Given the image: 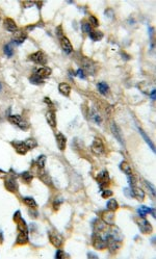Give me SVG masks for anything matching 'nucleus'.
<instances>
[{
    "mask_svg": "<svg viewBox=\"0 0 156 259\" xmlns=\"http://www.w3.org/2000/svg\"><path fill=\"white\" fill-rule=\"evenodd\" d=\"M93 247L97 250H104L107 248V240L105 239L104 235L101 233H95L94 232L93 238H92Z\"/></svg>",
    "mask_w": 156,
    "mask_h": 259,
    "instance_id": "obj_1",
    "label": "nucleus"
},
{
    "mask_svg": "<svg viewBox=\"0 0 156 259\" xmlns=\"http://www.w3.org/2000/svg\"><path fill=\"white\" fill-rule=\"evenodd\" d=\"M8 121L11 122L12 124H14L17 127H19L21 130L26 131V130L29 129V124H28V122L25 121L24 119L22 118L21 115H9V117H8Z\"/></svg>",
    "mask_w": 156,
    "mask_h": 259,
    "instance_id": "obj_2",
    "label": "nucleus"
},
{
    "mask_svg": "<svg viewBox=\"0 0 156 259\" xmlns=\"http://www.w3.org/2000/svg\"><path fill=\"white\" fill-rule=\"evenodd\" d=\"M28 58H29L31 61L36 62L37 65L44 66V65H46V62H47V57H46L45 53L42 51H37V52L32 53V54L29 55Z\"/></svg>",
    "mask_w": 156,
    "mask_h": 259,
    "instance_id": "obj_3",
    "label": "nucleus"
},
{
    "mask_svg": "<svg viewBox=\"0 0 156 259\" xmlns=\"http://www.w3.org/2000/svg\"><path fill=\"white\" fill-rule=\"evenodd\" d=\"M92 151L95 153V154L97 155H100V154H102L103 152H104V144H103L102 142V139H100L99 137H95L94 139V142L92 144Z\"/></svg>",
    "mask_w": 156,
    "mask_h": 259,
    "instance_id": "obj_4",
    "label": "nucleus"
},
{
    "mask_svg": "<svg viewBox=\"0 0 156 259\" xmlns=\"http://www.w3.org/2000/svg\"><path fill=\"white\" fill-rule=\"evenodd\" d=\"M137 224H139V230L143 234H150L152 232L151 224H150L145 217H140L139 220L137 221Z\"/></svg>",
    "mask_w": 156,
    "mask_h": 259,
    "instance_id": "obj_5",
    "label": "nucleus"
},
{
    "mask_svg": "<svg viewBox=\"0 0 156 259\" xmlns=\"http://www.w3.org/2000/svg\"><path fill=\"white\" fill-rule=\"evenodd\" d=\"M12 146L15 148L16 152L20 155H25L28 151H29V149L27 148L26 144L24 142H20V140H14V142H12Z\"/></svg>",
    "mask_w": 156,
    "mask_h": 259,
    "instance_id": "obj_6",
    "label": "nucleus"
},
{
    "mask_svg": "<svg viewBox=\"0 0 156 259\" xmlns=\"http://www.w3.org/2000/svg\"><path fill=\"white\" fill-rule=\"evenodd\" d=\"M4 186H5V188L11 193H16L17 192V189H18V184H17V182H16V179L14 177L9 176V175L5 178Z\"/></svg>",
    "mask_w": 156,
    "mask_h": 259,
    "instance_id": "obj_7",
    "label": "nucleus"
},
{
    "mask_svg": "<svg viewBox=\"0 0 156 259\" xmlns=\"http://www.w3.org/2000/svg\"><path fill=\"white\" fill-rule=\"evenodd\" d=\"M49 240L53 246L56 247V248H59V247L62 245V242H64L62 236L56 232H49Z\"/></svg>",
    "mask_w": 156,
    "mask_h": 259,
    "instance_id": "obj_8",
    "label": "nucleus"
},
{
    "mask_svg": "<svg viewBox=\"0 0 156 259\" xmlns=\"http://www.w3.org/2000/svg\"><path fill=\"white\" fill-rule=\"evenodd\" d=\"M101 220L104 222L106 225H114L115 222V211L104 210L101 212Z\"/></svg>",
    "mask_w": 156,
    "mask_h": 259,
    "instance_id": "obj_9",
    "label": "nucleus"
},
{
    "mask_svg": "<svg viewBox=\"0 0 156 259\" xmlns=\"http://www.w3.org/2000/svg\"><path fill=\"white\" fill-rule=\"evenodd\" d=\"M59 41H61V46L62 50H64L67 54H70V53L73 52V46H72L70 40H69L67 37H61V39H59Z\"/></svg>",
    "mask_w": 156,
    "mask_h": 259,
    "instance_id": "obj_10",
    "label": "nucleus"
},
{
    "mask_svg": "<svg viewBox=\"0 0 156 259\" xmlns=\"http://www.w3.org/2000/svg\"><path fill=\"white\" fill-rule=\"evenodd\" d=\"M97 181L101 187H104L109 184V175L107 171H102L98 176H97Z\"/></svg>",
    "mask_w": 156,
    "mask_h": 259,
    "instance_id": "obj_11",
    "label": "nucleus"
},
{
    "mask_svg": "<svg viewBox=\"0 0 156 259\" xmlns=\"http://www.w3.org/2000/svg\"><path fill=\"white\" fill-rule=\"evenodd\" d=\"M26 37H27V33L24 32V30L18 29L17 31H15L14 32V36H12V41H14L16 44H22L25 40H26Z\"/></svg>",
    "mask_w": 156,
    "mask_h": 259,
    "instance_id": "obj_12",
    "label": "nucleus"
},
{
    "mask_svg": "<svg viewBox=\"0 0 156 259\" xmlns=\"http://www.w3.org/2000/svg\"><path fill=\"white\" fill-rule=\"evenodd\" d=\"M3 26H4L5 29L9 31V32H15V31L18 30V26H17V24H16V22L11 18L4 19V21H3Z\"/></svg>",
    "mask_w": 156,
    "mask_h": 259,
    "instance_id": "obj_13",
    "label": "nucleus"
},
{
    "mask_svg": "<svg viewBox=\"0 0 156 259\" xmlns=\"http://www.w3.org/2000/svg\"><path fill=\"white\" fill-rule=\"evenodd\" d=\"M130 190H131V196L134 197L139 201H144V199H145V192L142 188L136 186H132L130 187Z\"/></svg>",
    "mask_w": 156,
    "mask_h": 259,
    "instance_id": "obj_14",
    "label": "nucleus"
},
{
    "mask_svg": "<svg viewBox=\"0 0 156 259\" xmlns=\"http://www.w3.org/2000/svg\"><path fill=\"white\" fill-rule=\"evenodd\" d=\"M56 144H57V147L61 151H65L66 147H67V139L61 132L56 133Z\"/></svg>",
    "mask_w": 156,
    "mask_h": 259,
    "instance_id": "obj_15",
    "label": "nucleus"
},
{
    "mask_svg": "<svg viewBox=\"0 0 156 259\" xmlns=\"http://www.w3.org/2000/svg\"><path fill=\"white\" fill-rule=\"evenodd\" d=\"M46 120L47 123L50 125V127L55 128L57 125V121H56V115L54 110H48L46 112Z\"/></svg>",
    "mask_w": 156,
    "mask_h": 259,
    "instance_id": "obj_16",
    "label": "nucleus"
},
{
    "mask_svg": "<svg viewBox=\"0 0 156 259\" xmlns=\"http://www.w3.org/2000/svg\"><path fill=\"white\" fill-rule=\"evenodd\" d=\"M105 223L100 218H96L93 222V228H94V232L95 233H102L105 230Z\"/></svg>",
    "mask_w": 156,
    "mask_h": 259,
    "instance_id": "obj_17",
    "label": "nucleus"
},
{
    "mask_svg": "<svg viewBox=\"0 0 156 259\" xmlns=\"http://www.w3.org/2000/svg\"><path fill=\"white\" fill-rule=\"evenodd\" d=\"M52 73V70L49 67H41L37 70L36 74L42 79H45V78H48L50 75Z\"/></svg>",
    "mask_w": 156,
    "mask_h": 259,
    "instance_id": "obj_18",
    "label": "nucleus"
},
{
    "mask_svg": "<svg viewBox=\"0 0 156 259\" xmlns=\"http://www.w3.org/2000/svg\"><path fill=\"white\" fill-rule=\"evenodd\" d=\"M82 64H83V69L85 70L89 74H95L96 72V67L95 65H94V62L92 61H90V59L87 58H84L82 61Z\"/></svg>",
    "mask_w": 156,
    "mask_h": 259,
    "instance_id": "obj_19",
    "label": "nucleus"
},
{
    "mask_svg": "<svg viewBox=\"0 0 156 259\" xmlns=\"http://www.w3.org/2000/svg\"><path fill=\"white\" fill-rule=\"evenodd\" d=\"M16 223H17V229L19 232H27L28 233V227H27V224L26 222L24 221V218L20 217L19 218L15 221Z\"/></svg>",
    "mask_w": 156,
    "mask_h": 259,
    "instance_id": "obj_20",
    "label": "nucleus"
},
{
    "mask_svg": "<svg viewBox=\"0 0 156 259\" xmlns=\"http://www.w3.org/2000/svg\"><path fill=\"white\" fill-rule=\"evenodd\" d=\"M28 242V233L27 232H19L17 238H16V243L17 245H26Z\"/></svg>",
    "mask_w": 156,
    "mask_h": 259,
    "instance_id": "obj_21",
    "label": "nucleus"
},
{
    "mask_svg": "<svg viewBox=\"0 0 156 259\" xmlns=\"http://www.w3.org/2000/svg\"><path fill=\"white\" fill-rule=\"evenodd\" d=\"M120 169L121 171L125 173V175H127V176H131L132 174V169H131L130 164H128L127 161H122L120 164Z\"/></svg>",
    "mask_w": 156,
    "mask_h": 259,
    "instance_id": "obj_22",
    "label": "nucleus"
},
{
    "mask_svg": "<svg viewBox=\"0 0 156 259\" xmlns=\"http://www.w3.org/2000/svg\"><path fill=\"white\" fill-rule=\"evenodd\" d=\"M58 90L64 96H69L71 94V86H69L68 83L61 82V83H59V86H58Z\"/></svg>",
    "mask_w": 156,
    "mask_h": 259,
    "instance_id": "obj_23",
    "label": "nucleus"
},
{
    "mask_svg": "<svg viewBox=\"0 0 156 259\" xmlns=\"http://www.w3.org/2000/svg\"><path fill=\"white\" fill-rule=\"evenodd\" d=\"M111 131H112V133H114V135L115 136V139H117L119 142H120L122 145H123V144H124L123 137H122V134L120 132V129H119L118 126L115 124H112L111 125Z\"/></svg>",
    "mask_w": 156,
    "mask_h": 259,
    "instance_id": "obj_24",
    "label": "nucleus"
},
{
    "mask_svg": "<svg viewBox=\"0 0 156 259\" xmlns=\"http://www.w3.org/2000/svg\"><path fill=\"white\" fill-rule=\"evenodd\" d=\"M39 176H40V179L42 180L45 184H47V185H50V184H51L50 177L48 176V174H47L46 172L44 171V169H42V170L39 171Z\"/></svg>",
    "mask_w": 156,
    "mask_h": 259,
    "instance_id": "obj_25",
    "label": "nucleus"
},
{
    "mask_svg": "<svg viewBox=\"0 0 156 259\" xmlns=\"http://www.w3.org/2000/svg\"><path fill=\"white\" fill-rule=\"evenodd\" d=\"M89 34H90V39L93 41H95V42H98V41H100L103 37V33L99 30H92Z\"/></svg>",
    "mask_w": 156,
    "mask_h": 259,
    "instance_id": "obj_26",
    "label": "nucleus"
},
{
    "mask_svg": "<svg viewBox=\"0 0 156 259\" xmlns=\"http://www.w3.org/2000/svg\"><path fill=\"white\" fill-rule=\"evenodd\" d=\"M21 178L25 183L29 184V183H31V181H32V179H33V175L31 174L29 171H26V172H23V173L21 174Z\"/></svg>",
    "mask_w": 156,
    "mask_h": 259,
    "instance_id": "obj_27",
    "label": "nucleus"
},
{
    "mask_svg": "<svg viewBox=\"0 0 156 259\" xmlns=\"http://www.w3.org/2000/svg\"><path fill=\"white\" fill-rule=\"evenodd\" d=\"M23 203L30 208H37V202L34 201V199L31 198V197H25V198H23Z\"/></svg>",
    "mask_w": 156,
    "mask_h": 259,
    "instance_id": "obj_28",
    "label": "nucleus"
},
{
    "mask_svg": "<svg viewBox=\"0 0 156 259\" xmlns=\"http://www.w3.org/2000/svg\"><path fill=\"white\" fill-rule=\"evenodd\" d=\"M97 87H98V90L102 95H107L109 92V87L105 82H99L97 84Z\"/></svg>",
    "mask_w": 156,
    "mask_h": 259,
    "instance_id": "obj_29",
    "label": "nucleus"
},
{
    "mask_svg": "<svg viewBox=\"0 0 156 259\" xmlns=\"http://www.w3.org/2000/svg\"><path fill=\"white\" fill-rule=\"evenodd\" d=\"M106 206H107L108 210H110V211H115V210H118V208H119V204H118L117 200H115V199L108 200L107 205Z\"/></svg>",
    "mask_w": 156,
    "mask_h": 259,
    "instance_id": "obj_30",
    "label": "nucleus"
},
{
    "mask_svg": "<svg viewBox=\"0 0 156 259\" xmlns=\"http://www.w3.org/2000/svg\"><path fill=\"white\" fill-rule=\"evenodd\" d=\"M139 133H140V135H142L143 137H144V139L146 140L147 142V144H148V145L150 146V148H151V150L153 152H155V147H154V145H153V143H152V140L149 139L148 136H147V134L145 133V131L144 130H142L140 129V128H139Z\"/></svg>",
    "mask_w": 156,
    "mask_h": 259,
    "instance_id": "obj_31",
    "label": "nucleus"
},
{
    "mask_svg": "<svg viewBox=\"0 0 156 259\" xmlns=\"http://www.w3.org/2000/svg\"><path fill=\"white\" fill-rule=\"evenodd\" d=\"M45 162H46V156L45 155H41L37 159L36 165L39 168V170H42V169L45 168Z\"/></svg>",
    "mask_w": 156,
    "mask_h": 259,
    "instance_id": "obj_32",
    "label": "nucleus"
},
{
    "mask_svg": "<svg viewBox=\"0 0 156 259\" xmlns=\"http://www.w3.org/2000/svg\"><path fill=\"white\" fill-rule=\"evenodd\" d=\"M29 81H30V82L32 83V84H36V86H40V84H42V83L44 82V79H42V78H40L37 74H33V75H31V76H30Z\"/></svg>",
    "mask_w": 156,
    "mask_h": 259,
    "instance_id": "obj_33",
    "label": "nucleus"
},
{
    "mask_svg": "<svg viewBox=\"0 0 156 259\" xmlns=\"http://www.w3.org/2000/svg\"><path fill=\"white\" fill-rule=\"evenodd\" d=\"M3 52H4V54L7 56V57H12V54H14V49H12L11 44H6L4 46V48H3Z\"/></svg>",
    "mask_w": 156,
    "mask_h": 259,
    "instance_id": "obj_34",
    "label": "nucleus"
},
{
    "mask_svg": "<svg viewBox=\"0 0 156 259\" xmlns=\"http://www.w3.org/2000/svg\"><path fill=\"white\" fill-rule=\"evenodd\" d=\"M137 212H139L140 217H145L147 213H150V212H151V208L146 207V206H142V207H139L137 209Z\"/></svg>",
    "mask_w": 156,
    "mask_h": 259,
    "instance_id": "obj_35",
    "label": "nucleus"
},
{
    "mask_svg": "<svg viewBox=\"0 0 156 259\" xmlns=\"http://www.w3.org/2000/svg\"><path fill=\"white\" fill-rule=\"evenodd\" d=\"M24 143L26 144L27 148L29 149V150L33 149V148H36V147L37 146V140L34 139H27L26 140H25Z\"/></svg>",
    "mask_w": 156,
    "mask_h": 259,
    "instance_id": "obj_36",
    "label": "nucleus"
},
{
    "mask_svg": "<svg viewBox=\"0 0 156 259\" xmlns=\"http://www.w3.org/2000/svg\"><path fill=\"white\" fill-rule=\"evenodd\" d=\"M90 119H92L93 122H95L98 125H100V123H101V118H100V115L96 111H90Z\"/></svg>",
    "mask_w": 156,
    "mask_h": 259,
    "instance_id": "obj_37",
    "label": "nucleus"
},
{
    "mask_svg": "<svg viewBox=\"0 0 156 259\" xmlns=\"http://www.w3.org/2000/svg\"><path fill=\"white\" fill-rule=\"evenodd\" d=\"M89 23H90V25L92 27H97L99 25V21H98V19H97L95 16H90V18H89Z\"/></svg>",
    "mask_w": 156,
    "mask_h": 259,
    "instance_id": "obj_38",
    "label": "nucleus"
},
{
    "mask_svg": "<svg viewBox=\"0 0 156 259\" xmlns=\"http://www.w3.org/2000/svg\"><path fill=\"white\" fill-rule=\"evenodd\" d=\"M82 30L84 31V32L90 33L93 29H92V26L90 25V23H83L82 24Z\"/></svg>",
    "mask_w": 156,
    "mask_h": 259,
    "instance_id": "obj_39",
    "label": "nucleus"
},
{
    "mask_svg": "<svg viewBox=\"0 0 156 259\" xmlns=\"http://www.w3.org/2000/svg\"><path fill=\"white\" fill-rule=\"evenodd\" d=\"M111 196H112V192H111V190L106 189V190H103V192H102V198L107 199V198H109V197H111Z\"/></svg>",
    "mask_w": 156,
    "mask_h": 259,
    "instance_id": "obj_40",
    "label": "nucleus"
},
{
    "mask_svg": "<svg viewBox=\"0 0 156 259\" xmlns=\"http://www.w3.org/2000/svg\"><path fill=\"white\" fill-rule=\"evenodd\" d=\"M66 256V254L64 253V251H61V250H57L56 251V254H55V258H58V259H61V258H64Z\"/></svg>",
    "mask_w": 156,
    "mask_h": 259,
    "instance_id": "obj_41",
    "label": "nucleus"
},
{
    "mask_svg": "<svg viewBox=\"0 0 156 259\" xmlns=\"http://www.w3.org/2000/svg\"><path fill=\"white\" fill-rule=\"evenodd\" d=\"M61 200H58V199H56L54 203H53V208H54V210H58V208H59V206H61Z\"/></svg>",
    "mask_w": 156,
    "mask_h": 259,
    "instance_id": "obj_42",
    "label": "nucleus"
},
{
    "mask_svg": "<svg viewBox=\"0 0 156 259\" xmlns=\"http://www.w3.org/2000/svg\"><path fill=\"white\" fill-rule=\"evenodd\" d=\"M145 183H146L147 187H148V188H149L150 190H151L152 196H155V189H154V187H153V186L151 185V183H149L148 181H145Z\"/></svg>",
    "mask_w": 156,
    "mask_h": 259,
    "instance_id": "obj_43",
    "label": "nucleus"
},
{
    "mask_svg": "<svg viewBox=\"0 0 156 259\" xmlns=\"http://www.w3.org/2000/svg\"><path fill=\"white\" fill-rule=\"evenodd\" d=\"M76 75L78 77H80V78H85V76H84V72H83V70L82 69H78L77 70V72H76Z\"/></svg>",
    "mask_w": 156,
    "mask_h": 259,
    "instance_id": "obj_44",
    "label": "nucleus"
},
{
    "mask_svg": "<svg viewBox=\"0 0 156 259\" xmlns=\"http://www.w3.org/2000/svg\"><path fill=\"white\" fill-rule=\"evenodd\" d=\"M150 96H151V99L153 100V101H154V100H155V90H152L151 94H150Z\"/></svg>",
    "mask_w": 156,
    "mask_h": 259,
    "instance_id": "obj_45",
    "label": "nucleus"
},
{
    "mask_svg": "<svg viewBox=\"0 0 156 259\" xmlns=\"http://www.w3.org/2000/svg\"><path fill=\"white\" fill-rule=\"evenodd\" d=\"M6 175H7V173H6V172L0 170V177H5Z\"/></svg>",
    "mask_w": 156,
    "mask_h": 259,
    "instance_id": "obj_46",
    "label": "nucleus"
},
{
    "mask_svg": "<svg viewBox=\"0 0 156 259\" xmlns=\"http://www.w3.org/2000/svg\"><path fill=\"white\" fill-rule=\"evenodd\" d=\"M1 89H2V84H1V82H0V90H1Z\"/></svg>",
    "mask_w": 156,
    "mask_h": 259,
    "instance_id": "obj_47",
    "label": "nucleus"
}]
</instances>
